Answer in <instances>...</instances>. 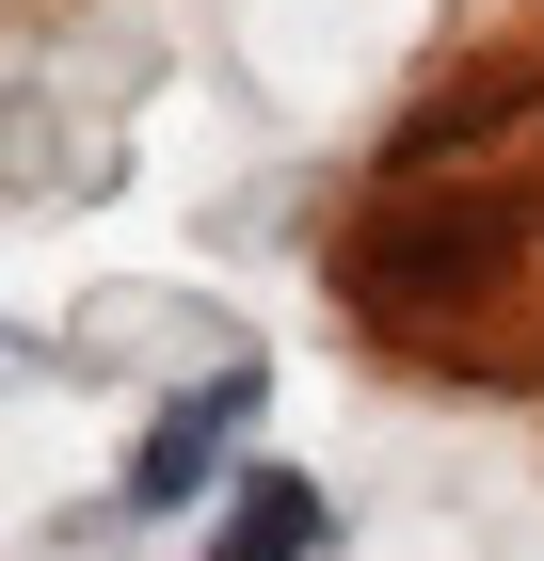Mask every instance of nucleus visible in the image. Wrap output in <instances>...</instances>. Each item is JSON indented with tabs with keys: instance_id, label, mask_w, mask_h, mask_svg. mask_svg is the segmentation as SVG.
<instances>
[{
	"instance_id": "f257e3e1",
	"label": "nucleus",
	"mask_w": 544,
	"mask_h": 561,
	"mask_svg": "<svg viewBox=\"0 0 544 561\" xmlns=\"http://www.w3.org/2000/svg\"><path fill=\"white\" fill-rule=\"evenodd\" d=\"M256 401H273V369H256V353H241V369H209L193 401H161L113 497H128V514H193V497H209V466L241 449V417H256Z\"/></svg>"
},
{
	"instance_id": "f03ea898",
	"label": "nucleus",
	"mask_w": 544,
	"mask_h": 561,
	"mask_svg": "<svg viewBox=\"0 0 544 561\" xmlns=\"http://www.w3.org/2000/svg\"><path fill=\"white\" fill-rule=\"evenodd\" d=\"M304 546H321V497H304V481H273V466H256L241 514L209 529V561H304Z\"/></svg>"
}]
</instances>
